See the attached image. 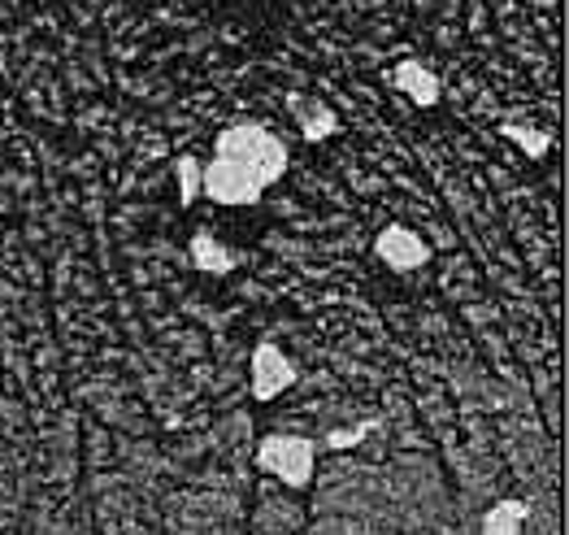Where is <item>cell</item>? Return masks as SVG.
<instances>
[{"instance_id": "9", "label": "cell", "mask_w": 569, "mask_h": 535, "mask_svg": "<svg viewBox=\"0 0 569 535\" xmlns=\"http://www.w3.org/2000/svg\"><path fill=\"white\" fill-rule=\"evenodd\" d=\"M191 261H196V270H204V275H231L236 270V252L227 248V244H218L209 231H196L191 236Z\"/></svg>"}, {"instance_id": "1", "label": "cell", "mask_w": 569, "mask_h": 535, "mask_svg": "<svg viewBox=\"0 0 569 535\" xmlns=\"http://www.w3.org/2000/svg\"><path fill=\"white\" fill-rule=\"evenodd\" d=\"M213 157L239 166L248 179H257L261 188H274L287 175V145L261 122H236L227 131H218Z\"/></svg>"}, {"instance_id": "10", "label": "cell", "mask_w": 569, "mask_h": 535, "mask_svg": "<svg viewBox=\"0 0 569 535\" xmlns=\"http://www.w3.org/2000/svg\"><path fill=\"white\" fill-rule=\"evenodd\" d=\"M174 175H179V205L188 209V205H196V196H200V157L179 152L174 157Z\"/></svg>"}, {"instance_id": "8", "label": "cell", "mask_w": 569, "mask_h": 535, "mask_svg": "<svg viewBox=\"0 0 569 535\" xmlns=\"http://www.w3.org/2000/svg\"><path fill=\"white\" fill-rule=\"evenodd\" d=\"M526 518H530V505L526 501H496L482 523H478V535H522Z\"/></svg>"}, {"instance_id": "5", "label": "cell", "mask_w": 569, "mask_h": 535, "mask_svg": "<svg viewBox=\"0 0 569 535\" xmlns=\"http://www.w3.org/2000/svg\"><path fill=\"white\" fill-rule=\"evenodd\" d=\"M291 384H296L291 357H287L279 344H270V340L257 344V348H252V396H257V400H274V396H283Z\"/></svg>"}, {"instance_id": "2", "label": "cell", "mask_w": 569, "mask_h": 535, "mask_svg": "<svg viewBox=\"0 0 569 535\" xmlns=\"http://www.w3.org/2000/svg\"><path fill=\"white\" fill-rule=\"evenodd\" d=\"M257 466L287 487H309L313 484V466H318V444L309 436L274 432V436L257 444Z\"/></svg>"}, {"instance_id": "3", "label": "cell", "mask_w": 569, "mask_h": 535, "mask_svg": "<svg viewBox=\"0 0 569 535\" xmlns=\"http://www.w3.org/2000/svg\"><path fill=\"white\" fill-rule=\"evenodd\" d=\"M200 196H209L213 205H231V209H248V205H257L266 188L257 184V179H248L239 166L231 161H222V157H209L204 166H200Z\"/></svg>"}, {"instance_id": "12", "label": "cell", "mask_w": 569, "mask_h": 535, "mask_svg": "<svg viewBox=\"0 0 569 535\" xmlns=\"http://www.w3.org/2000/svg\"><path fill=\"white\" fill-rule=\"evenodd\" d=\"M370 436V423H361V427H343V432H331L327 444L331 448H352V444H361V439Z\"/></svg>"}, {"instance_id": "11", "label": "cell", "mask_w": 569, "mask_h": 535, "mask_svg": "<svg viewBox=\"0 0 569 535\" xmlns=\"http://www.w3.org/2000/svg\"><path fill=\"white\" fill-rule=\"evenodd\" d=\"M509 140H518V145L526 148V157H543L548 148H552V136L548 131H530V127H518V122H505L500 127Z\"/></svg>"}, {"instance_id": "4", "label": "cell", "mask_w": 569, "mask_h": 535, "mask_svg": "<svg viewBox=\"0 0 569 535\" xmlns=\"http://www.w3.org/2000/svg\"><path fill=\"white\" fill-rule=\"evenodd\" d=\"M375 257H379L387 270L409 275V270H422L430 261V244L413 227H405V222H387L379 236H375Z\"/></svg>"}, {"instance_id": "7", "label": "cell", "mask_w": 569, "mask_h": 535, "mask_svg": "<svg viewBox=\"0 0 569 535\" xmlns=\"http://www.w3.org/2000/svg\"><path fill=\"white\" fill-rule=\"evenodd\" d=\"M391 83L405 92V97L413 100V105H422V109H430V105H439V97H443V88H439V79L430 75L422 61H400L396 70H391Z\"/></svg>"}, {"instance_id": "6", "label": "cell", "mask_w": 569, "mask_h": 535, "mask_svg": "<svg viewBox=\"0 0 569 535\" xmlns=\"http://www.w3.org/2000/svg\"><path fill=\"white\" fill-rule=\"evenodd\" d=\"M287 105H291V113H296V122H300V136H305L309 145H322V140H331L335 131H339V118H335V109L327 100H305L300 92H291Z\"/></svg>"}]
</instances>
